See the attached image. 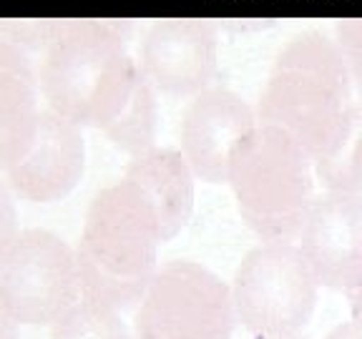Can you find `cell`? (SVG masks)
<instances>
[{
    "label": "cell",
    "instance_id": "13",
    "mask_svg": "<svg viewBox=\"0 0 362 339\" xmlns=\"http://www.w3.org/2000/svg\"><path fill=\"white\" fill-rule=\"evenodd\" d=\"M347 302H350V309H352V319H360L362 322V274L357 277V282L347 289Z\"/></svg>",
    "mask_w": 362,
    "mask_h": 339
},
{
    "label": "cell",
    "instance_id": "9",
    "mask_svg": "<svg viewBox=\"0 0 362 339\" xmlns=\"http://www.w3.org/2000/svg\"><path fill=\"white\" fill-rule=\"evenodd\" d=\"M129 191L148 216L156 239L174 234L187 219L192 184L184 161L174 153H153L144 158L129 184Z\"/></svg>",
    "mask_w": 362,
    "mask_h": 339
},
{
    "label": "cell",
    "instance_id": "11",
    "mask_svg": "<svg viewBox=\"0 0 362 339\" xmlns=\"http://www.w3.org/2000/svg\"><path fill=\"white\" fill-rule=\"evenodd\" d=\"M48 339H134L119 311L98 302H76L51 324Z\"/></svg>",
    "mask_w": 362,
    "mask_h": 339
},
{
    "label": "cell",
    "instance_id": "14",
    "mask_svg": "<svg viewBox=\"0 0 362 339\" xmlns=\"http://www.w3.org/2000/svg\"><path fill=\"white\" fill-rule=\"evenodd\" d=\"M0 339H18V322L0 302Z\"/></svg>",
    "mask_w": 362,
    "mask_h": 339
},
{
    "label": "cell",
    "instance_id": "16",
    "mask_svg": "<svg viewBox=\"0 0 362 339\" xmlns=\"http://www.w3.org/2000/svg\"><path fill=\"white\" fill-rule=\"evenodd\" d=\"M284 339H307V337H302V334H294V337H284Z\"/></svg>",
    "mask_w": 362,
    "mask_h": 339
},
{
    "label": "cell",
    "instance_id": "7",
    "mask_svg": "<svg viewBox=\"0 0 362 339\" xmlns=\"http://www.w3.org/2000/svg\"><path fill=\"white\" fill-rule=\"evenodd\" d=\"M350 108L345 76L329 61L302 63V71L284 81L264 103L267 124L284 129L307 153L317 151Z\"/></svg>",
    "mask_w": 362,
    "mask_h": 339
},
{
    "label": "cell",
    "instance_id": "3",
    "mask_svg": "<svg viewBox=\"0 0 362 339\" xmlns=\"http://www.w3.org/2000/svg\"><path fill=\"white\" fill-rule=\"evenodd\" d=\"M153 234L129 186L103 203L81 251L78 282L86 299L111 309L139 304L153 279Z\"/></svg>",
    "mask_w": 362,
    "mask_h": 339
},
{
    "label": "cell",
    "instance_id": "4",
    "mask_svg": "<svg viewBox=\"0 0 362 339\" xmlns=\"http://www.w3.org/2000/svg\"><path fill=\"white\" fill-rule=\"evenodd\" d=\"M232 287L192 261L153 274L134 314V339H232Z\"/></svg>",
    "mask_w": 362,
    "mask_h": 339
},
{
    "label": "cell",
    "instance_id": "15",
    "mask_svg": "<svg viewBox=\"0 0 362 339\" xmlns=\"http://www.w3.org/2000/svg\"><path fill=\"white\" fill-rule=\"evenodd\" d=\"M6 244V221H3V214H0V249Z\"/></svg>",
    "mask_w": 362,
    "mask_h": 339
},
{
    "label": "cell",
    "instance_id": "2",
    "mask_svg": "<svg viewBox=\"0 0 362 339\" xmlns=\"http://www.w3.org/2000/svg\"><path fill=\"white\" fill-rule=\"evenodd\" d=\"M317 292L320 282L297 244H262L244 256L234 274L237 324L259 339L302 334L315 314Z\"/></svg>",
    "mask_w": 362,
    "mask_h": 339
},
{
    "label": "cell",
    "instance_id": "6",
    "mask_svg": "<svg viewBox=\"0 0 362 339\" xmlns=\"http://www.w3.org/2000/svg\"><path fill=\"white\" fill-rule=\"evenodd\" d=\"M297 237L320 287L347 292L362 274V194L315 196Z\"/></svg>",
    "mask_w": 362,
    "mask_h": 339
},
{
    "label": "cell",
    "instance_id": "5",
    "mask_svg": "<svg viewBox=\"0 0 362 339\" xmlns=\"http://www.w3.org/2000/svg\"><path fill=\"white\" fill-rule=\"evenodd\" d=\"M78 284L71 256L53 242L28 239L18 244L0 266V302L25 327H51L76 304Z\"/></svg>",
    "mask_w": 362,
    "mask_h": 339
},
{
    "label": "cell",
    "instance_id": "10",
    "mask_svg": "<svg viewBox=\"0 0 362 339\" xmlns=\"http://www.w3.org/2000/svg\"><path fill=\"white\" fill-rule=\"evenodd\" d=\"M312 169L325 191L362 194V106L350 103L327 141L312 153Z\"/></svg>",
    "mask_w": 362,
    "mask_h": 339
},
{
    "label": "cell",
    "instance_id": "8",
    "mask_svg": "<svg viewBox=\"0 0 362 339\" xmlns=\"http://www.w3.org/2000/svg\"><path fill=\"white\" fill-rule=\"evenodd\" d=\"M252 113L237 101L209 98L189 113L184 126V148L189 164L202 179L226 181L239 143L252 133Z\"/></svg>",
    "mask_w": 362,
    "mask_h": 339
},
{
    "label": "cell",
    "instance_id": "12",
    "mask_svg": "<svg viewBox=\"0 0 362 339\" xmlns=\"http://www.w3.org/2000/svg\"><path fill=\"white\" fill-rule=\"evenodd\" d=\"M325 339H362V322L360 319H350V322L337 324Z\"/></svg>",
    "mask_w": 362,
    "mask_h": 339
},
{
    "label": "cell",
    "instance_id": "1",
    "mask_svg": "<svg viewBox=\"0 0 362 339\" xmlns=\"http://www.w3.org/2000/svg\"><path fill=\"white\" fill-rule=\"evenodd\" d=\"M229 181L247 221L269 242H289L300 234L315 198L312 158L279 126L267 124L237 146Z\"/></svg>",
    "mask_w": 362,
    "mask_h": 339
}]
</instances>
